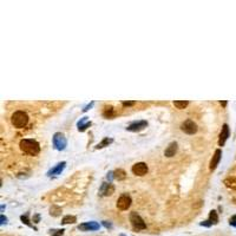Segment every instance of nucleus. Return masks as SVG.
<instances>
[{"label":"nucleus","instance_id":"2eb2a0df","mask_svg":"<svg viewBox=\"0 0 236 236\" xmlns=\"http://www.w3.org/2000/svg\"><path fill=\"white\" fill-rule=\"evenodd\" d=\"M88 126H91V122L87 121V117H84L78 122V130L79 131H85Z\"/></svg>","mask_w":236,"mask_h":236},{"label":"nucleus","instance_id":"aec40b11","mask_svg":"<svg viewBox=\"0 0 236 236\" xmlns=\"http://www.w3.org/2000/svg\"><path fill=\"white\" fill-rule=\"evenodd\" d=\"M188 104H189V102H188V100H175V102H173V105H175L177 109H180V110H182V109L187 107V106H188Z\"/></svg>","mask_w":236,"mask_h":236},{"label":"nucleus","instance_id":"6ab92c4d","mask_svg":"<svg viewBox=\"0 0 236 236\" xmlns=\"http://www.w3.org/2000/svg\"><path fill=\"white\" fill-rule=\"evenodd\" d=\"M113 142V139L112 138H109V137H106V138H104L97 146H96V149H102V148H105V146H107L110 143H112Z\"/></svg>","mask_w":236,"mask_h":236},{"label":"nucleus","instance_id":"1a4fd4ad","mask_svg":"<svg viewBox=\"0 0 236 236\" xmlns=\"http://www.w3.org/2000/svg\"><path fill=\"white\" fill-rule=\"evenodd\" d=\"M114 191V187L111 184V183H106L104 182L100 187V190H99V194L102 196H111Z\"/></svg>","mask_w":236,"mask_h":236},{"label":"nucleus","instance_id":"a878e982","mask_svg":"<svg viewBox=\"0 0 236 236\" xmlns=\"http://www.w3.org/2000/svg\"><path fill=\"white\" fill-rule=\"evenodd\" d=\"M230 224H232V225L236 227V216H234L232 218H230Z\"/></svg>","mask_w":236,"mask_h":236},{"label":"nucleus","instance_id":"9b49d317","mask_svg":"<svg viewBox=\"0 0 236 236\" xmlns=\"http://www.w3.org/2000/svg\"><path fill=\"white\" fill-rule=\"evenodd\" d=\"M229 137V128L227 124H224L222 126V130H221V133H220V138H218V145L220 146H223L227 138Z\"/></svg>","mask_w":236,"mask_h":236},{"label":"nucleus","instance_id":"393cba45","mask_svg":"<svg viewBox=\"0 0 236 236\" xmlns=\"http://www.w3.org/2000/svg\"><path fill=\"white\" fill-rule=\"evenodd\" d=\"M122 104H123V106H131L135 104V102H123Z\"/></svg>","mask_w":236,"mask_h":236},{"label":"nucleus","instance_id":"b1692460","mask_svg":"<svg viewBox=\"0 0 236 236\" xmlns=\"http://www.w3.org/2000/svg\"><path fill=\"white\" fill-rule=\"evenodd\" d=\"M106 177H107V180H109V181L111 182V180H112V177H114V175H113V171H110V172L107 173V176H106Z\"/></svg>","mask_w":236,"mask_h":236},{"label":"nucleus","instance_id":"5701e85b","mask_svg":"<svg viewBox=\"0 0 236 236\" xmlns=\"http://www.w3.org/2000/svg\"><path fill=\"white\" fill-rule=\"evenodd\" d=\"M92 105H93V102H91V103L88 104V105H86V106L83 109V111H84V112H86V111H87L88 109H90V107H92Z\"/></svg>","mask_w":236,"mask_h":236},{"label":"nucleus","instance_id":"dca6fc26","mask_svg":"<svg viewBox=\"0 0 236 236\" xmlns=\"http://www.w3.org/2000/svg\"><path fill=\"white\" fill-rule=\"evenodd\" d=\"M223 183L225 184V187L232 189V190H236V177H228L223 181Z\"/></svg>","mask_w":236,"mask_h":236},{"label":"nucleus","instance_id":"6e6552de","mask_svg":"<svg viewBox=\"0 0 236 236\" xmlns=\"http://www.w3.org/2000/svg\"><path fill=\"white\" fill-rule=\"evenodd\" d=\"M146 126H148L146 121H138V122H132L126 129L132 132H138V131H142L143 129H145Z\"/></svg>","mask_w":236,"mask_h":236},{"label":"nucleus","instance_id":"7ed1b4c3","mask_svg":"<svg viewBox=\"0 0 236 236\" xmlns=\"http://www.w3.org/2000/svg\"><path fill=\"white\" fill-rule=\"evenodd\" d=\"M52 140H53V146L57 150H64L65 146H66V143H67L65 136L63 133H60V132L54 133Z\"/></svg>","mask_w":236,"mask_h":236},{"label":"nucleus","instance_id":"cd10ccee","mask_svg":"<svg viewBox=\"0 0 236 236\" xmlns=\"http://www.w3.org/2000/svg\"><path fill=\"white\" fill-rule=\"evenodd\" d=\"M220 104L223 105V106H225V105H227V102H220Z\"/></svg>","mask_w":236,"mask_h":236},{"label":"nucleus","instance_id":"412c9836","mask_svg":"<svg viewBox=\"0 0 236 236\" xmlns=\"http://www.w3.org/2000/svg\"><path fill=\"white\" fill-rule=\"evenodd\" d=\"M103 114H104L106 118H111V117L113 116V107H112V106H105Z\"/></svg>","mask_w":236,"mask_h":236},{"label":"nucleus","instance_id":"bb28decb","mask_svg":"<svg viewBox=\"0 0 236 236\" xmlns=\"http://www.w3.org/2000/svg\"><path fill=\"white\" fill-rule=\"evenodd\" d=\"M103 224H104L105 227H107V228H109V227H111V224H110V223H107L106 221H104V222H103Z\"/></svg>","mask_w":236,"mask_h":236},{"label":"nucleus","instance_id":"423d86ee","mask_svg":"<svg viewBox=\"0 0 236 236\" xmlns=\"http://www.w3.org/2000/svg\"><path fill=\"white\" fill-rule=\"evenodd\" d=\"M181 130L183 132L188 133V135H194V133L197 132V125H196L195 122L188 119V121H185V122H183L181 124Z\"/></svg>","mask_w":236,"mask_h":236},{"label":"nucleus","instance_id":"0eeeda50","mask_svg":"<svg viewBox=\"0 0 236 236\" xmlns=\"http://www.w3.org/2000/svg\"><path fill=\"white\" fill-rule=\"evenodd\" d=\"M131 170H132V172L136 176H144V175H146V172H148V170H149V169H148V165L145 163L139 162V163L133 164Z\"/></svg>","mask_w":236,"mask_h":236},{"label":"nucleus","instance_id":"a211bd4d","mask_svg":"<svg viewBox=\"0 0 236 236\" xmlns=\"http://www.w3.org/2000/svg\"><path fill=\"white\" fill-rule=\"evenodd\" d=\"M209 223L210 224H216L218 222V216H217V213L215 210H211L210 211V215H209Z\"/></svg>","mask_w":236,"mask_h":236},{"label":"nucleus","instance_id":"f03ea898","mask_svg":"<svg viewBox=\"0 0 236 236\" xmlns=\"http://www.w3.org/2000/svg\"><path fill=\"white\" fill-rule=\"evenodd\" d=\"M11 123L14 125V128L21 129V128H24V126L27 125V123H28V116L24 111H15L12 114V117H11Z\"/></svg>","mask_w":236,"mask_h":236},{"label":"nucleus","instance_id":"4be33fe9","mask_svg":"<svg viewBox=\"0 0 236 236\" xmlns=\"http://www.w3.org/2000/svg\"><path fill=\"white\" fill-rule=\"evenodd\" d=\"M74 222H76V217H74V216H71V215L65 216V217L63 218V221H62L63 224H70V223H74Z\"/></svg>","mask_w":236,"mask_h":236},{"label":"nucleus","instance_id":"f257e3e1","mask_svg":"<svg viewBox=\"0 0 236 236\" xmlns=\"http://www.w3.org/2000/svg\"><path fill=\"white\" fill-rule=\"evenodd\" d=\"M19 146L24 154L29 156H36L40 151V145L34 139H21L19 143Z\"/></svg>","mask_w":236,"mask_h":236},{"label":"nucleus","instance_id":"4468645a","mask_svg":"<svg viewBox=\"0 0 236 236\" xmlns=\"http://www.w3.org/2000/svg\"><path fill=\"white\" fill-rule=\"evenodd\" d=\"M176 152H177V143H176V142H171V143L168 145V148L165 149V151H164V156H166V157H172V156H175Z\"/></svg>","mask_w":236,"mask_h":236},{"label":"nucleus","instance_id":"20e7f679","mask_svg":"<svg viewBox=\"0 0 236 236\" xmlns=\"http://www.w3.org/2000/svg\"><path fill=\"white\" fill-rule=\"evenodd\" d=\"M130 222L132 223V225H133L135 229L140 230V229H145V228H146L145 222L143 221V218H142L137 213H135V211L130 214Z\"/></svg>","mask_w":236,"mask_h":236},{"label":"nucleus","instance_id":"39448f33","mask_svg":"<svg viewBox=\"0 0 236 236\" xmlns=\"http://www.w3.org/2000/svg\"><path fill=\"white\" fill-rule=\"evenodd\" d=\"M131 205V197L126 194L122 195L119 198L117 199V208L121 210H128Z\"/></svg>","mask_w":236,"mask_h":236},{"label":"nucleus","instance_id":"f3484780","mask_svg":"<svg viewBox=\"0 0 236 236\" xmlns=\"http://www.w3.org/2000/svg\"><path fill=\"white\" fill-rule=\"evenodd\" d=\"M113 175H114V178L118 180V181H123L126 178V172L123 170V169H117L113 171Z\"/></svg>","mask_w":236,"mask_h":236},{"label":"nucleus","instance_id":"f8f14e48","mask_svg":"<svg viewBox=\"0 0 236 236\" xmlns=\"http://www.w3.org/2000/svg\"><path fill=\"white\" fill-rule=\"evenodd\" d=\"M99 228V224L97 222H86L83 223L78 227L79 230H84V231H88V230H97Z\"/></svg>","mask_w":236,"mask_h":236},{"label":"nucleus","instance_id":"9d476101","mask_svg":"<svg viewBox=\"0 0 236 236\" xmlns=\"http://www.w3.org/2000/svg\"><path fill=\"white\" fill-rule=\"evenodd\" d=\"M221 157H222V151H221L220 149H217V150L215 151V154H214L211 161H210V164H209V169H210L211 171L216 169V166L218 165V163H220V161H221Z\"/></svg>","mask_w":236,"mask_h":236},{"label":"nucleus","instance_id":"ddd939ff","mask_svg":"<svg viewBox=\"0 0 236 236\" xmlns=\"http://www.w3.org/2000/svg\"><path fill=\"white\" fill-rule=\"evenodd\" d=\"M65 165H66V163L65 162H60V163H58L53 169H51L48 172H47V175L51 177V176H55V175H59V173H62V171L64 170V168H65Z\"/></svg>","mask_w":236,"mask_h":236}]
</instances>
